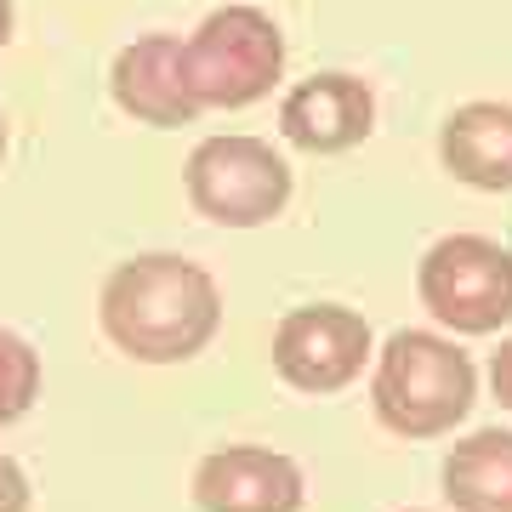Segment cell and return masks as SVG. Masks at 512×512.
Masks as SVG:
<instances>
[{
  "label": "cell",
  "instance_id": "cell-5",
  "mask_svg": "<svg viewBox=\"0 0 512 512\" xmlns=\"http://www.w3.org/2000/svg\"><path fill=\"white\" fill-rule=\"evenodd\" d=\"M421 308L461 336H490L512 319V256L484 234H450L416 268Z\"/></svg>",
  "mask_w": 512,
  "mask_h": 512
},
{
  "label": "cell",
  "instance_id": "cell-7",
  "mask_svg": "<svg viewBox=\"0 0 512 512\" xmlns=\"http://www.w3.org/2000/svg\"><path fill=\"white\" fill-rule=\"evenodd\" d=\"M279 131L302 154H348L376 131V97L359 74H313L285 92L279 103Z\"/></svg>",
  "mask_w": 512,
  "mask_h": 512
},
{
  "label": "cell",
  "instance_id": "cell-9",
  "mask_svg": "<svg viewBox=\"0 0 512 512\" xmlns=\"http://www.w3.org/2000/svg\"><path fill=\"white\" fill-rule=\"evenodd\" d=\"M109 92L143 126L171 131V126H194L200 120V103H194V92H188V80H183V40L177 35L131 40L126 52L114 57Z\"/></svg>",
  "mask_w": 512,
  "mask_h": 512
},
{
  "label": "cell",
  "instance_id": "cell-11",
  "mask_svg": "<svg viewBox=\"0 0 512 512\" xmlns=\"http://www.w3.org/2000/svg\"><path fill=\"white\" fill-rule=\"evenodd\" d=\"M444 495L456 512H512V433L484 427L444 456Z\"/></svg>",
  "mask_w": 512,
  "mask_h": 512
},
{
  "label": "cell",
  "instance_id": "cell-3",
  "mask_svg": "<svg viewBox=\"0 0 512 512\" xmlns=\"http://www.w3.org/2000/svg\"><path fill=\"white\" fill-rule=\"evenodd\" d=\"M285 74V35L262 6H217L183 40V80L200 109H251Z\"/></svg>",
  "mask_w": 512,
  "mask_h": 512
},
{
  "label": "cell",
  "instance_id": "cell-2",
  "mask_svg": "<svg viewBox=\"0 0 512 512\" xmlns=\"http://www.w3.org/2000/svg\"><path fill=\"white\" fill-rule=\"evenodd\" d=\"M473 399H478V370L450 336L399 330L376 359L370 404H376L382 427L399 433V439H439L473 410Z\"/></svg>",
  "mask_w": 512,
  "mask_h": 512
},
{
  "label": "cell",
  "instance_id": "cell-6",
  "mask_svg": "<svg viewBox=\"0 0 512 512\" xmlns=\"http://www.w3.org/2000/svg\"><path fill=\"white\" fill-rule=\"evenodd\" d=\"M370 359V325L365 313L342 302H313L291 308L274 330V370L296 393H342Z\"/></svg>",
  "mask_w": 512,
  "mask_h": 512
},
{
  "label": "cell",
  "instance_id": "cell-4",
  "mask_svg": "<svg viewBox=\"0 0 512 512\" xmlns=\"http://www.w3.org/2000/svg\"><path fill=\"white\" fill-rule=\"evenodd\" d=\"M188 200L217 228H262L291 200V165L262 137H205L188 154Z\"/></svg>",
  "mask_w": 512,
  "mask_h": 512
},
{
  "label": "cell",
  "instance_id": "cell-15",
  "mask_svg": "<svg viewBox=\"0 0 512 512\" xmlns=\"http://www.w3.org/2000/svg\"><path fill=\"white\" fill-rule=\"evenodd\" d=\"M12 46V0H0V52Z\"/></svg>",
  "mask_w": 512,
  "mask_h": 512
},
{
  "label": "cell",
  "instance_id": "cell-12",
  "mask_svg": "<svg viewBox=\"0 0 512 512\" xmlns=\"http://www.w3.org/2000/svg\"><path fill=\"white\" fill-rule=\"evenodd\" d=\"M35 399H40V353L18 330H0V427L29 416Z\"/></svg>",
  "mask_w": 512,
  "mask_h": 512
},
{
  "label": "cell",
  "instance_id": "cell-1",
  "mask_svg": "<svg viewBox=\"0 0 512 512\" xmlns=\"http://www.w3.org/2000/svg\"><path fill=\"white\" fill-rule=\"evenodd\" d=\"M97 319H103V336L137 365H183L217 336L222 291L188 256H131L103 279Z\"/></svg>",
  "mask_w": 512,
  "mask_h": 512
},
{
  "label": "cell",
  "instance_id": "cell-14",
  "mask_svg": "<svg viewBox=\"0 0 512 512\" xmlns=\"http://www.w3.org/2000/svg\"><path fill=\"white\" fill-rule=\"evenodd\" d=\"M490 387H495V399L512 410V336L495 348V359H490Z\"/></svg>",
  "mask_w": 512,
  "mask_h": 512
},
{
  "label": "cell",
  "instance_id": "cell-16",
  "mask_svg": "<svg viewBox=\"0 0 512 512\" xmlns=\"http://www.w3.org/2000/svg\"><path fill=\"white\" fill-rule=\"evenodd\" d=\"M0 154H6V120H0Z\"/></svg>",
  "mask_w": 512,
  "mask_h": 512
},
{
  "label": "cell",
  "instance_id": "cell-8",
  "mask_svg": "<svg viewBox=\"0 0 512 512\" xmlns=\"http://www.w3.org/2000/svg\"><path fill=\"white\" fill-rule=\"evenodd\" d=\"M200 512H302V467L262 444H228L194 467Z\"/></svg>",
  "mask_w": 512,
  "mask_h": 512
},
{
  "label": "cell",
  "instance_id": "cell-10",
  "mask_svg": "<svg viewBox=\"0 0 512 512\" xmlns=\"http://www.w3.org/2000/svg\"><path fill=\"white\" fill-rule=\"evenodd\" d=\"M439 160L467 188H512V103H461L439 131Z\"/></svg>",
  "mask_w": 512,
  "mask_h": 512
},
{
  "label": "cell",
  "instance_id": "cell-13",
  "mask_svg": "<svg viewBox=\"0 0 512 512\" xmlns=\"http://www.w3.org/2000/svg\"><path fill=\"white\" fill-rule=\"evenodd\" d=\"M0 512H29V478L12 456H0Z\"/></svg>",
  "mask_w": 512,
  "mask_h": 512
}]
</instances>
